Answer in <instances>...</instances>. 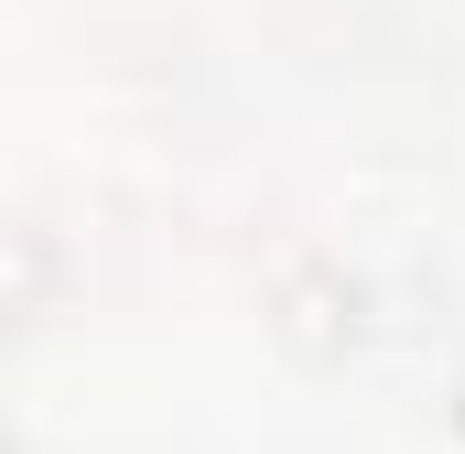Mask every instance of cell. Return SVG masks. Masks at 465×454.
<instances>
[{
  "label": "cell",
  "instance_id": "6da1fadb",
  "mask_svg": "<svg viewBox=\"0 0 465 454\" xmlns=\"http://www.w3.org/2000/svg\"><path fill=\"white\" fill-rule=\"evenodd\" d=\"M357 336H368V281H357L347 260H292L271 281V346L282 357L336 368V357H357Z\"/></svg>",
  "mask_w": 465,
  "mask_h": 454
},
{
  "label": "cell",
  "instance_id": "7a4b0ae2",
  "mask_svg": "<svg viewBox=\"0 0 465 454\" xmlns=\"http://www.w3.org/2000/svg\"><path fill=\"white\" fill-rule=\"evenodd\" d=\"M455 433H465V400H455Z\"/></svg>",
  "mask_w": 465,
  "mask_h": 454
}]
</instances>
